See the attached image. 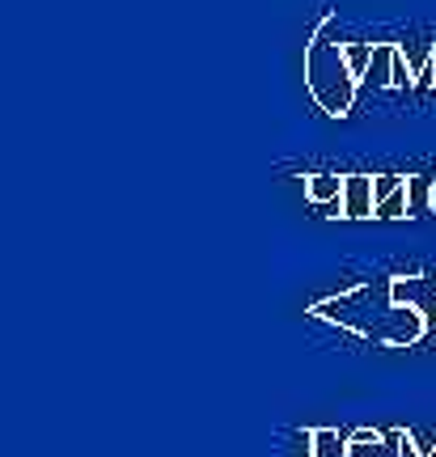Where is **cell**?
Segmentation results:
<instances>
[{
  "instance_id": "6da1fadb",
  "label": "cell",
  "mask_w": 436,
  "mask_h": 457,
  "mask_svg": "<svg viewBox=\"0 0 436 457\" xmlns=\"http://www.w3.org/2000/svg\"><path fill=\"white\" fill-rule=\"evenodd\" d=\"M314 318L335 322V327L352 330L356 339L377 343V347H415L428 330L420 305L394 293V276L377 279V284H356L331 301H318Z\"/></svg>"
},
{
  "instance_id": "7a4b0ae2",
  "label": "cell",
  "mask_w": 436,
  "mask_h": 457,
  "mask_svg": "<svg viewBox=\"0 0 436 457\" xmlns=\"http://www.w3.org/2000/svg\"><path fill=\"white\" fill-rule=\"evenodd\" d=\"M306 85H309V94H314V102L331 119H343V114L352 111L360 77L348 64V47L335 43V38H326V30L314 34L306 47Z\"/></svg>"
},
{
  "instance_id": "3957f363",
  "label": "cell",
  "mask_w": 436,
  "mask_h": 457,
  "mask_svg": "<svg viewBox=\"0 0 436 457\" xmlns=\"http://www.w3.org/2000/svg\"><path fill=\"white\" fill-rule=\"evenodd\" d=\"M340 216H348V220L377 216V195H373V179H369V174H348V179H343Z\"/></svg>"
},
{
  "instance_id": "277c9868",
  "label": "cell",
  "mask_w": 436,
  "mask_h": 457,
  "mask_svg": "<svg viewBox=\"0 0 436 457\" xmlns=\"http://www.w3.org/2000/svg\"><path fill=\"white\" fill-rule=\"evenodd\" d=\"M394 64H398V43H373L369 68L360 81L373 85V89H394Z\"/></svg>"
},
{
  "instance_id": "5b68a950",
  "label": "cell",
  "mask_w": 436,
  "mask_h": 457,
  "mask_svg": "<svg viewBox=\"0 0 436 457\" xmlns=\"http://www.w3.org/2000/svg\"><path fill=\"white\" fill-rule=\"evenodd\" d=\"M343 179H348V174H331V170H314V174H306L309 204H340L343 199Z\"/></svg>"
},
{
  "instance_id": "8992f818",
  "label": "cell",
  "mask_w": 436,
  "mask_h": 457,
  "mask_svg": "<svg viewBox=\"0 0 436 457\" xmlns=\"http://www.w3.org/2000/svg\"><path fill=\"white\" fill-rule=\"evenodd\" d=\"M348 457H386V436L373 428H356L348 436Z\"/></svg>"
},
{
  "instance_id": "52a82bcc",
  "label": "cell",
  "mask_w": 436,
  "mask_h": 457,
  "mask_svg": "<svg viewBox=\"0 0 436 457\" xmlns=\"http://www.w3.org/2000/svg\"><path fill=\"white\" fill-rule=\"evenodd\" d=\"M314 457H348V441L335 428H314Z\"/></svg>"
},
{
  "instance_id": "ba28073f",
  "label": "cell",
  "mask_w": 436,
  "mask_h": 457,
  "mask_svg": "<svg viewBox=\"0 0 436 457\" xmlns=\"http://www.w3.org/2000/svg\"><path fill=\"white\" fill-rule=\"evenodd\" d=\"M407 174H377V179H373V195H377V208H382V204H386L390 195H394V191H398V187H407Z\"/></svg>"
},
{
  "instance_id": "9c48e42d",
  "label": "cell",
  "mask_w": 436,
  "mask_h": 457,
  "mask_svg": "<svg viewBox=\"0 0 436 457\" xmlns=\"http://www.w3.org/2000/svg\"><path fill=\"white\" fill-rule=\"evenodd\" d=\"M407 208H411V182H407V187H398V191H394V195L377 208V216H407Z\"/></svg>"
},
{
  "instance_id": "30bf717a",
  "label": "cell",
  "mask_w": 436,
  "mask_h": 457,
  "mask_svg": "<svg viewBox=\"0 0 436 457\" xmlns=\"http://www.w3.org/2000/svg\"><path fill=\"white\" fill-rule=\"evenodd\" d=\"M343 47H348V64H352V72H356V77H365L373 47H365V43H343Z\"/></svg>"
},
{
  "instance_id": "8fae6325",
  "label": "cell",
  "mask_w": 436,
  "mask_h": 457,
  "mask_svg": "<svg viewBox=\"0 0 436 457\" xmlns=\"http://www.w3.org/2000/svg\"><path fill=\"white\" fill-rule=\"evenodd\" d=\"M415 85H420V89H432L436 85V47H428V55H423L420 72H415Z\"/></svg>"
},
{
  "instance_id": "7c38bea8",
  "label": "cell",
  "mask_w": 436,
  "mask_h": 457,
  "mask_svg": "<svg viewBox=\"0 0 436 457\" xmlns=\"http://www.w3.org/2000/svg\"><path fill=\"white\" fill-rule=\"evenodd\" d=\"M394 441H398V457H423V453H420V445H415V436H411V432H398Z\"/></svg>"
},
{
  "instance_id": "4fadbf2b",
  "label": "cell",
  "mask_w": 436,
  "mask_h": 457,
  "mask_svg": "<svg viewBox=\"0 0 436 457\" xmlns=\"http://www.w3.org/2000/svg\"><path fill=\"white\" fill-rule=\"evenodd\" d=\"M428 208L436 212V179H432V187H428Z\"/></svg>"
}]
</instances>
